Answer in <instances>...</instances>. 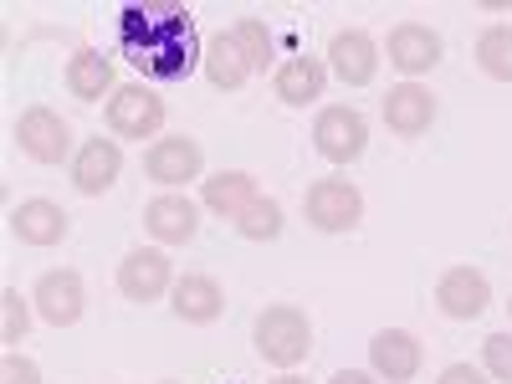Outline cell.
Instances as JSON below:
<instances>
[{
    "instance_id": "44dd1931",
    "label": "cell",
    "mask_w": 512,
    "mask_h": 384,
    "mask_svg": "<svg viewBox=\"0 0 512 384\" xmlns=\"http://www.w3.org/2000/svg\"><path fill=\"white\" fill-rule=\"evenodd\" d=\"M113 88V62L93 47H82L72 62H67V93L82 98V103H98L103 93Z\"/></svg>"
},
{
    "instance_id": "4316f807",
    "label": "cell",
    "mask_w": 512,
    "mask_h": 384,
    "mask_svg": "<svg viewBox=\"0 0 512 384\" xmlns=\"http://www.w3.org/2000/svg\"><path fill=\"white\" fill-rule=\"evenodd\" d=\"M482 364H487V379L512 384V333H492V338H482Z\"/></svg>"
},
{
    "instance_id": "277c9868",
    "label": "cell",
    "mask_w": 512,
    "mask_h": 384,
    "mask_svg": "<svg viewBox=\"0 0 512 384\" xmlns=\"http://www.w3.org/2000/svg\"><path fill=\"white\" fill-rule=\"evenodd\" d=\"M313 144H318V154H323L328 164H354V159L364 154V144H369V123H364L359 108L333 103V108H323L318 123H313Z\"/></svg>"
},
{
    "instance_id": "e0dca14e",
    "label": "cell",
    "mask_w": 512,
    "mask_h": 384,
    "mask_svg": "<svg viewBox=\"0 0 512 384\" xmlns=\"http://www.w3.org/2000/svg\"><path fill=\"white\" fill-rule=\"evenodd\" d=\"M118 169H123L118 139H88V144L77 149V159H72V185L82 195H103V190H113Z\"/></svg>"
},
{
    "instance_id": "4dcf8cb0",
    "label": "cell",
    "mask_w": 512,
    "mask_h": 384,
    "mask_svg": "<svg viewBox=\"0 0 512 384\" xmlns=\"http://www.w3.org/2000/svg\"><path fill=\"white\" fill-rule=\"evenodd\" d=\"M272 384H308V379H297V374H282V379H272Z\"/></svg>"
},
{
    "instance_id": "9a60e30c",
    "label": "cell",
    "mask_w": 512,
    "mask_h": 384,
    "mask_svg": "<svg viewBox=\"0 0 512 384\" xmlns=\"http://www.w3.org/2000/svg\"><path fill=\"white\" fill-rule=\"evenodd\" d=\"M175 318L180 323H195V328H205V323H216L221 313H226V292H221V282L216 277H205V272H185L180 282H175Z\"/></svg>"
},
{
    "instance_id": "3957f363",
    "label": "cell",
    "mask_w": 512,
    "mask_h": 384,
    "mask_svg": "<svg viewBox=\"0 0 512 384\" xmlns=\"http://www.w3.org/2000/svg\"><path fill=\"white\" fill-rule=\"evenodd\" d=\"M108 128L118 139H154L164 128V98L154 88H144V82H128V88H118L108 98Z\"/></svg>"
},
{
    "instance_id": "ac0fdd59",
    "label": "cell",
    "mask_w": 512,
    "mask_h": 384,
    "mask_svg": "<svg viewBox=\"0 0 512 384\" xmlns=\"http://www.w3.org/2000/svg\"><path fill=\"white\" fill-rule=\"evenodd\" d=\"M390 62L405 72V77H420V72H431L441 62V36L431 26H420V21H405L390 31Z\"/></svg>"
},
{
    "instance_id": "7a4b0ae2",
    "label": "cell",
    "mask_w": 512,
    "mask_h": 384,
    "mask_svg": "<svg viewBox=\"0 0 512 384\" xmlns=\"http://www.w3.org/2000/svg\"><path fill=\"white\" fill-rule=\"evenodd\" d=\"M308 349H313V323H308L303 308L277 303V308H267L262 318H256V354H262L272 369H297L308 359Z\"/></svg>"
},
{
    "instance_id": "ffe728a7",
    "label": "cell",
    "mask_w": 512,
    "mask_h": 384,
    "mask_svg": "<svg viewBox=\"0 0 512 384\" xmlns=\"http://www.w3.org/2000/svg\"><path fill=\"white\" fill-rule=\"evenodd\" d=\"M323 82H328V67H323L318 57H292V62L277 67V82H272V88H277L282 103L303 108V103L323 98Z\"/></svg>"
},
{
    "instance_id": "d6a6232c",
    "label": "cell",
    "mask_w": 512,
    "mask_h": 384,
    "mask_svg": "<svg viewBox=\"0 0 512 384\" xmlns=\"http://www.w3.org/2000/svg\"><path fill=\"white\" fill-rule=\"evenodd\" d=\"M507 313H512V303H507Z\"/></svg>"
},
{
    "instance_id": "d6986e66",
    "label": "cell",
    "mask_w": 512,
    "mask_h": 384,
    "mask_svg": "<svg viewBox=\"0 0 512 384\" xmlns=\"http://www.w3.org/2000/svg\"><path fill=\"white\" fill-rule=\"evenodd\" d=\"M251 200H262V190H256V180L246 175V169H221V175H210L200 185V205L226 216V221H241V210Z\"/></svg>"
},
{
    "instance_id": "f1b7e54d",
    "label": "cell",
    "mask_w": 512,
    "mask_h": 384,
    "mask_svg": "<svg viewBox=\"0 0 512 384\" xmlns=\"http://www.w3.org/2000/svg\"><path fill=\"white\" fill-rule=\"evenodd\" d=\"M436 384H487V374L482 369H472V364H451V369H441V379Z\"/></svg>"
},
{
    "instance_id": "f546056e",
    "label": "cell",
    "mask_w": 512,
    "mask_h": 384,
    "mask_svg": "<svg viewBox=\"0 0 512 384\" xmlns=\"http://www.w3.org/2000/svg\"><path fill=\"white\" fill-rule=\"evenodd\" d=\"M328 384H379V379H374V374H364V369H338Z\"/></svg>"
},
{
    "instance_id": "52a82bcc",
    "label": "cell",
    "mask_w": 512,
    "mask_h": 384,
    "mask_svg": "<svg viewBox=\"0 0 512 384\" xmlns=\"http://www.w3.org/2000/svg\"><path fill=\"white\" fill-rule=\"evenodd\" d=\"M200 169H205V154H200V144L185 139V134L154 139L149 154H144V175H149L154 185H164V190H180V185L200 180Z\"/></svg>"
},
{
    "instance_id": "1f68e13d",
    "label": "cell",
    "mask_w": 512,
    "mask_h": 384,
    "mask_svg": "<svg viewBox=\"0 0 512 384\" xmlns=\"http://www.w3.org/2000/svg\"><path fill=\"white\" fill-rule=\"evenodd\" d=\"M164 384H175V379H164Z\"/></svg>"
},
{
    "instance_id": "484cf974",
    "label": "cell",
    "mask_w": 512,
    "mask_h": 384,
    "mask_svg": "<svg viewBox=\"0 0 512 384\" xmlns=\"http://www.w3.org/2000/svg\"><path fill=\"white\" fill-rule=\"evenodd\" d=\"M26 323H31V308L16 287L0 292V344H21L26 338Z\"/></svg>"
},
{
    "instance_id": "603a6c76",
    "label": "cell",
    "mask_w": 512,
    "mask_h": 384,
    "mask_svg": "<svg viewBox=\"0 0 512 384\" xmlns=\"http://www.w3.org/2000/svg\"><path fill=\"white\" fill-rule=\"evenodd\" d=\"M477 67L492 82H512V26H487L477 36Z\"/></svg>"
},
{
    "instance_id": "5bb4252c",
    "label": "cell",
    "mask_w": 512,
    "mask_h": 384,
    "mask_svg": "<svg viewBox=\"0 0 512 384\" xmlns=\"http://www.w3.org/2000/svg\"><path fill=\"white\" fill-rule=\"evenodd\" d=\"M384 123H390V134H400V139H420L425 128L436 123L431 88H420V82H400V88H390V98H384Z\"/></svg>"
},
{
    "instance_id": "9c48e42d",
    "label": "cell",
    "mask_w": 512,
    "mask_h": 384,
    "mask_svg": "<svg viewBox=\"0 0 512 384\" xmlns=\"http://www.w3.org/2000/svg\"><path fill=\"white\" fill-rule=\"evenodd\" d=\"M36 313L47 318L52 328H72L82 318V308H88V292H82V277L57 267V272H41L36 277V292H31Z\"/></svg>"
},
{
    "instance_id": "8992f818",
    "label": "cell",
    "mask_w": 512,
    "mask_h": 384,
    "mask_svg": "<svg viewBox=\"0 0 512 384\" xmlns=\"http://www.w3.org/2000/svg\"><path fill=\"white\" fill-rule=\"evenodd\" d=\"M16 149L26 159H36V164H62L67 149H72V128L62 123V113L36 103V108H26L16 118Z\"/></svg>"
},
{
    "instance_id": "5b68a950",
    "label": "cell",
    "mask_w": 512,
    "mask_h": 384,
    "mask_svg": "<svg viewBox=\"0 0 512 384\" xmlns=\"http://www.w3.org/2000/svg\"><path fill=\"white\" fill-rule=\"evenodd\" d=\"M118 292L128 303H159L164 292H175V267L159 246H139L118 262Z\"/></svg>"
},
{
    "instance_id": "7c38bea8",
    "label": "cell",
    "mask_w": 512,
    "mask_h": 384,
    "mask_svg": "<svg viewBox=\"0 0 512 384\" xmlns=\"http://www.w3.org/2000/svg\"><path fill=\"white\" fill-rule=\"evenodd\" d=\"M144 226L159 246H185L200 236V205L190 195H154L144 205Z\"/></svg>"
},
{
    "instance_id": "30bf717a",
    "label": "cell",
    "mask_w": 512,
    "mask_h": 384,
    "mask_svg": "<svg viewBox=\"0 0 512 384\" xmlns=\"http://www.w3.org/2000/svg\"><path fill=\"white\" fill-rule=\"evenodd\" d=\"M487 303H492V287H487V277H482L477 267H451V272H441V282H436V308H441L446 318L472 323V318L487 313Z\"/></svg>"
},
{
    "instance_id": "4fadbf2b",
    "label": "cell",
    "mask_w": 512,
    "mask_h": 384,
    "mask_svg": "<svg viewBox=\"0 0 512 384\" xmlns=\"http://www.w3.org/2000/svg\"><path fill=\"white\" fill-rule=\"evenodd\" d=\"M420 338L405 333V328H379L369 338V364L379 379H390V384H410L420 374Z\"/></svg>"
},
{
    "instance_id": "6da1fadb",
    "label": "cell",
    "mask_w": 512,
    "mask_h": 384,
    "mask_svg": "<svg viewBox=\"0 0 512 384\" xmlns=\"http://www.w3.org/2000/svg\"><path fill=\"white\" fill-rule=\"evenodd\" d=\"M118 47L139 72L175 82L195 67V26L180 6H123L118 11Z\"/></svg>"
},
{
    "instance_id": "cb8c5ba5",
    "label": "cell",
    "mask_w": 512,
    "mask_h": 384,
    "mask_svg": "<svg viewBox=\"0 0 512 384\" xmlns=\"http://www.w3.org/2000/svg\"><path fill=\"white\" fill-rule=\"evenodd\" d=\"M231 41L241 47V57H246V67H251V72H267V67H272V52H277V41H272L267 21H256V16L236 21V26H231Z\"/></svg>"
},
{
    "instance_id": "2e32d148",
    "label": "cell",
    "mask_w": 512,
    "mask_h": 384,
    "mask_svg": "<svg viewBox=\"0 0 512 384\" xmlns=\"http://www.w3.org/2000/svg\"><path fill=\"white\" fill-rule=\"evenodd\" d=\"M67 226L72 221L57 200H21L11 210V236L21 246H57V241H67Z\"/></svg>"
},
{
    "instance_id": "83f0119b",
    "label": "cell",
    "mask_w": 512,
    "mask_h": 384,
    "mask_svg": "<svg viewBox=\"0 0 512 384\" xmlns=\"http://www.w3.org/2000/svg\"><path fill=\"white\" fill-rule=\"evenodd\" d=\"M0 384H41V369L26 354H6L0 359Z\"/></svg>"
},
{
    "instance_id": "8fae6325",
    "label": "cell",
    "mask_w": 512,
    "mask_h": 384,
    "mask_svg": "<svg viewBox=\"0 0 512 384\" xmlns=\"http://www.w3.org/2000/svg\"><path fill=\"white\" fill-rule=\"evenodd\" d=\"M328 67L338 72V82H349V88H369L374 72H379V47L374 36L349 26V31H333L328 41Z\"/></svg>"
},
{
    "instance_id": "7402d4cb",
    "label": "cell",
    "mask_w": 512,
    "mask_h": 384,
    "mask_svg": "<svg viewBox=\"0 0 512 384\" xmlns=\"http://www.w3.org/2000/svg\"><path fill=\"white\" fill-rule=\"evenodd\" d=\"M205 77L216 82L221 93H236L241 82L251 77V67H246L241 47L231 41V31H221V36H210V41H205Z\"/></svg>"
},
{
    "instance_id": "d4e9b609",
    "label": "cell",
    "mask_w": 512,
    "mask_h": 384,
    "mask_svg": "<svg viewBox=\"0 0 512 384\" xmlns=\"http://www.w3.org/2000/svg\"><path fill=\"white\" fill-rule=\"evenodd\" d=\"M236 231L246 236V241H277L282 236V205L277 200H251L246 210H241V221H236Z\"/></svg>"
},
{
    "instance_id": "ba28073f",
    "label": "cell",
    "mask_w": 512,
    "mask_h": 384,
    "mask_svg": "<svg viewBox=\"0 0 512 384\" xmlns=\"http://www.w3.org/2000/svg\"><path fill=\"white\" fill-rule=\"evenodd\" d=\"M308 210V221L318 231H354L364 221V195L349 185V180H318L303 200Z\"/></svg>"
}]
</instances>
